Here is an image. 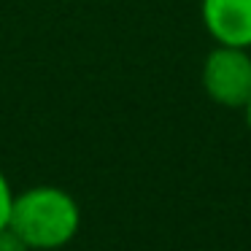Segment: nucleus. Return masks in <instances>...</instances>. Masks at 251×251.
<instances>
[{"mask_svg":"<svg viewBox=\"0 0 251 251\" xmlns=\"http://www.w3.org/2000/svg\"><path fill=\"white\" fill-rule=\"evenodd\" d=\"M0 251H30V249L17 232H11L6 227V229H0Z\"/></svg>","mask_w":251,"mask_h":251,"instance_id":"5","label":"nucleus"},{"mask_svg":"<svg viewBox=\"0 0 251 251\" xmlns=\"http://www.w3.org/2000/svg\"><path fill=\"white\" fill-rule=\"evenodd\" d=\"M11 202H14V192L8 186V178L0 170V229L8 227V216H11Z\"/></svg>","mask_w":251,"mask_h":251,"instance_id":"4","label":"nucleus"},{"mask_svg":"<svg viewBox=\"0 0 251 251\" xmlns=\"http://www.w3.org/2000/svg\"><path fill=\"white\" fill-rule=\"evenodd\" d=\"M81 211L71 192L60 186H33L14 195L8 229L27 243V249L54 251L68 246L78 232Z\"/></svg>","mask_w":251,"mask_h":251,"instance_id":"1","label":"nucleus"},{"mask_svg":"<svg viewBox=\"0 0 251 251\" xmlns=\"http://www.w3.org/2000/svg\"><path fill=\"white\" fill-rule=\"evenodd\" d=\"M200 17L216 44L251 49V0H202Z\"/></svg>","mask_w":251,"mask_h":251,"instance_id":"3","label":"nucleus"},{"mask_svg":"<svg viewBox=\"0 0 251 251\" xmlns=\"http://www.w3.org/2000/svg\"><path fill=\"white\" fill-rule=\"evenodd\" d=\"M202 89L224 108H243L251 98V51L216 44L202 62Z\"/></svg>","mask_w":251,"mask_h":251,"instance_id":"2","label":"nucleus"},{"mask_svg":"<svg viewBox=\"0 0 251 251\" xmlns=\"http://www.w3.org/2000/svg\"><path fill=\"white\" fill-rule=\"evenodd\" d=\"M243 111H246V125H249V130H251V98H249V103L243 105Z\"/></svg>","mask_w":251,"mask_h":251,"instance_id":"6","label":"nucleus"}]
</instances>
